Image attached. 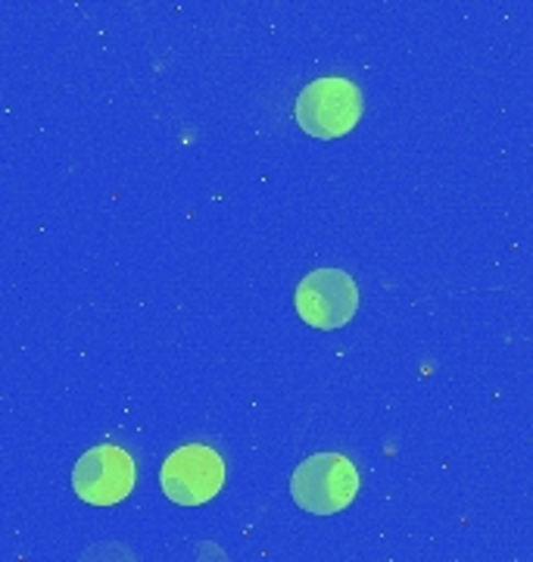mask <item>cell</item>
I'll use <instances>...</instances> for the list:
<instances>
[{"instance_id": "obj_1", "label": "cell", "mask_w": 533, "mask_h": 562, "mask_svg": "<svg viewBox=\"0 0 533 562\" xmlns=\"http://www.w3.org/2000/svg\"><path fill=\"white\" fill-rule=\"evenodd\" d=\"M359 469L350 457L343 453H313L299 462L291 475V497L313 516H334L343 513L359 494Z\"/></svg>"}, {"instance_id": "obj_2", "label": "cell", "mask_w": 533, "mask_h": 562, "mask_svg": "<svg viewBox=\"0 0 533 562\" xmlns=\"http://www.w3.org/2000/svg\"><path fill=\"white\" fill-rule=\"evenodd\" d=\"M362 91L350 79L340 76H325V79L309 81L299 98H296L294 116L296 125L318 140H334L350 135L359 120H362Z\"/></svg>"}, {"instance_id": "obj_3", "label": "cell", "mask_w": 533, "mask_h": 562, "mask_svg": "<svg viewBox=\"0 0 533 562\" xmlns=\"http://www.w3.org/2000/svg\"><path fill=\"white\" fill-rule=\"evenodd\" d=\"M225 484V460L209 443H184L172 450L159 469L162 494L178 506L209 503Z\"/></svg>"}, {"instance_id": "obj_4", "label": "cell", "mask_w": 533, "mask_h": 562, "mask_svg": "<svg viewBox=\"0 0 533 562\" xmlns=\"http://www.w3.org/2000/svg\"><path fill=\"white\" fill-rule=\"evenodd\" d=\"M294 306L306 325L321 328V331H334V328H343L355 316L359 284H355L350 272L334 269V266L313 269L296 284Z\"/></svg>"}, {"instance_id": "obj_5", "label": "cell", "mask_w": 533, "mask_h": 562, "mask_svg": "<svg viewBox=\"0 0 533 562\" xmlns=\"http://www.w3.org/2000/svg\"><path fill=\"white\" fill-rule=\"evenodd\" d=\"M135 482H138L135 460L116 443H98L84 450L72 469V487L79 501L91 506H116L135 491Z\"/></svg>"}, {"instance_id": "obj_6", "label": "cell", "mask_w": 533, "mask_h": 562, "mask_svg": "<svg viewBox=\"0 0 533 562\" xmlns=\"http://www.w3.org/2000/svg\"><path fill=\"white\" fill-rule=\"evenodd\" d=\"M81 562H138V560H135V553H132L128 547H122V543L116 541H106V543H98V547H91V550H84Z\"/></svg>"}]
</instances>
